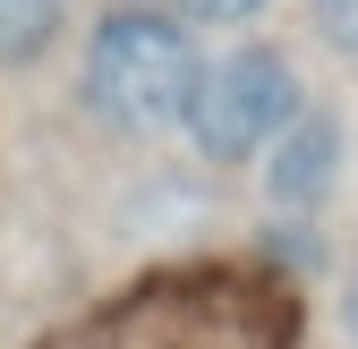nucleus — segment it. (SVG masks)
<instances>
[{
    "label": "nucleus",
    "instance_id": "f257e3e1",
    "mask_svg": "<svg viewBox=\"0 0 358 349\" xmlns=\"http://www.w3.org/2000/svg\"><path fill=\"white\" fill-rule=\"evenodd\" d=\"M205 52L196 34L162 17L154 0H111V9L85 26V60H77V103L94 111L111 137H171L188 128Z\"/></svg>",
    "mask_w": 358,
    "mask_h": 349
},
{
    "label": "nucleus",
    "instance_id": "f03ea898",
    "mask_svg": "<svg viewBox=\"0 0 358 349\" xmlns=\"http://www.w3.org/2000/svg\"><path fill=\"white\" fill-rule=\"evenodd\" d=\"M299 111H307V85H299V60L282 52V43H231V52L205 60L179 137L196 145V162L239 170V162H264V154H273Z\"/></svg>",
    "mask_w": 358,
    "mask_h": 349
},
{
    "label": "nucleus",
    "instance_id": "7ed1b4c3",
    "mask_svg": "<svg viewBox=\"0 0 358 349\" xmlns=\"http://www.w3.org/2000/svg\"><path fill=\"white\" fill-rule=\"evenodd\" d=\"M333 179H341V119L307 103L290 119V137L264 154V196H273L282 213H316L333 196Z\"/></svg>",
    "mask_w": 358,
    "mask_h": 349
},
{
    "label": "nucleus",
    "instance_id": "20e7f679",
    "mask_svg": "<svg viewBox=\"0 0 358 349\" xmlns=\"http://www.w3.org/2000/svg\"><path fill=\"white\" fill-rule=\"evenodd\" d=\"M69 34V0H0V68L52 60Z\"/></svg>",
    "mask_w": 358,
    "mask_h": 349
},
{
    "label": "nucleus",
    "instance_id": "39448f33",
    "mask_svg": "<svg viewBox=\"0 0 358 349\" xmlns=\"http://www.w3.org/2000/svg\"><path fill=\"white\" fill-rule=\"evenodd\" d=\"M162 17H179L188 34H239V26H256L273 0H154Z\"/></svg>",
    "mask_w": 358,
    "mask_h": 349
},
{
    "label": "nucleus",
    "instance_id": "423d86ee",
    "mask_svg": "<svg viewBox=\"0 0 358 349\" xmlns=\"http://www.w3.org/2000/svg\"><path fill=\"white\" fill-rule=\"evenodd\" d=\"M307 17H316V34L333 52H358V0H307Z\"/></svg>",
    "mask_w": 358,
    "mask_h": 349
},
{
    "label": "nucleus",
    "instance_id": "0eeeda50",
    "mask_svg": "<svg viewBox=\"0 0 358 349\" xmlns=\"http://www.w3.org/2000/svg\"><path fill=\"white\" fill-rule=\"evenodd\" d=\"M341 324H350V341H358V273H350V290H341Z\"/></svg>",
    "mask_w": 358,
    "mask_h": 349
}]
</instances>
